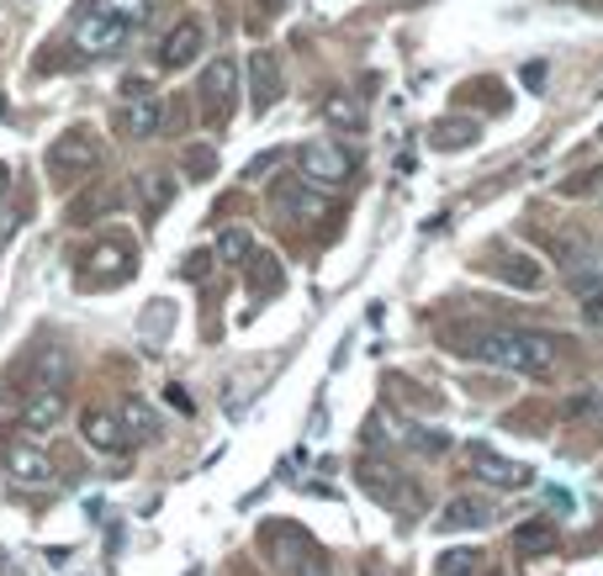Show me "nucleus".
<instances>
[{
    "label": "nucleus",
    "instance_id": "nucleus-1",
    "mask_svg": "<svg viewBox=\"0 0 603 576\" xmlns=\"http://www.w3.org/2000/svg\"><path fill=\"white\" fill-rule=\"evenodd\" d=\"M450 349L466 360L498 365V370H519V376H545L555 365V344L545 334H524V328H450Z\"/></svg>",
    "mask_w": 603,
    "mask_h": 576
},
{
    "label": "nucleus",
    "instance_id": "nucleus-2",
    "mask_svg": "<svg viewBox=\"0 0 603 576\" xmlns=\"http://www.w3.org/2000/svg\"><path fill=\"white\" fill-rule=\"evenodd\" d=\"M148 22H154V0H85L74 11V49L85 59L122 53Z\"/></svg>",
    "mask_w": 603,
    "mask_h": 576
},
{
    "label": "nucleus",
    "instance_id": "nucleus-3",
    "mask_svg": "<svg viewBox=\"0 0 603 576\" xmlns=\"http://www.w3.org/2000/svg\"><path fill=\"white\" fill-rule=\"evenodd\" d=\"M49 180L59 191H74L80 180H91L101 165V138L91 127H70V133H59V144L49 148Z\"/></svg>",
    "mask_w": 603,
    "mask_h": 576
},
{
    "label": "nucleus",
    "instance_id": "nucleus-4",
    "mask_svg": "<svg viewBox=\"0 0 603 576\" xmlns=\"http://www.w3.org/2000/svg\"><path fill=\"white\" fill-rule=\"evenodd\" d=\"M159 127H165V96L148 80H122L117 133H127V138H154Z\"/></svg>",
    "mask_w": 603,
    "mask_h": 576
},
{
    "label": "nucleus",
    "instance_id": "nucleus-5",
    "mask_svg": "<svg viewBox=\"0 0 603 576\" xmlns=\"http://www.w3.org/2000/svg\"><path fill=\"white\" fill-rule=\"evenodd\" d=\"M233 91H239V64L233 59H212L201 70V85H196V101H201V122L207 127H222L233 117Z\"/></svg>",
    "mask_w": 603,
    "mask_h": 576
},
{
    "label": "nucleus",
    "instance_id": "nucleus-6",
    "mask_svg": "<svg viewBox=\"0 0 603 576\" xmlns=\"http://www.w3.org/2000/svg\"><path fill=\"white\" fill-rule=\"evenodd\" d=\"M297 169H302V180L318 186V191H339V186H350L355 159H350V148H339V144H308L297 154Z\"/></svg>",
    "mask_w": 603,
    "mask_h": 576
},
{
    "label": "nucleus",
    "instance_id": "nucleus-7",
    "mask_svg": "<svg viewBox=\"0 0 603 576\" xmlns=\"http://www.w3.org/2000/svg\"><path fill=\"white\" fill-rule=\"evenodd\" d=\"M59 423H64V391H59V386L32 391L22 402V412H17V429H22L27 439H49V433H59Z\"/></svg>",
    "mask_w": 603,
    "mask_h": 576
},
{
    "label": "nucleus",
    "instance_id": "nucleus-8",
    "mask_svg": "<svg viewBox=\"0 0 603 576\" xmlns=\"http://www.w3.org/2000/svg\"><path fill=\"white\" fill-rule=\"evenodd\" d=\"M201 49H207V27L196 22V17H186V22H175L165 32V43H159V70H186V64L201 59Z\"/></svg>",
    "mask_w": 603,
    "mask_h": 576
},
{
    "label": "nucleus",
    "instance_id": "nucleus-9",
    "mask_svg": "<svg viewBox=\"0 0 603 576\" xmlns=\"http://www.w3.org/2000/svg\"><path fill=\"white\" fill-rule=\"evenodd\" d=\"M91 260H96V264L85 270V286L112 291V286H122V281L133 275V243H127V239H106Z\"/></svg>",
    "mask_w": 603,
    "mask_h": 576
},
{
    "label": "nucleus",
    "instance_id": "nucleus-10",
    "mask_svg": "<svg viewBox=\"0 0 603 576\" xmlns=\"http://www.w3.org/2000/svg\"><path fill=\"white\" fill-rule=\"evenodd\" d=\"M6 471H11V481L17 486H27V492H43V486H53V460L43 455V450H32V444H6Z\"/></svg>",
    "mask_w": 603,
    "mask_h": 576
},
{
    "label": "nucleus",
    "instance_id": "nucleus-11",
    "mask_svg": "<svg viewBox=\"0 0 603 576\" xmlns=\"http://www.w3.org/2000/svg\"><path fill=\"white\" fill-rule=\"evenodd\" d=\"M275 212L281 217H297V222H313V217L329 212V191H318V186H308L302 175L297 180H287V186H275Z\"/></svg>",
    "mask_w": 603,
    "mask_h": 576
},
{
    "label": "nucleus",
    "instance_id": "nucleus-12",
    "mask_svg": "<svg viewBox=\"0 0 603 576\" xmlns=\"http://www.w3.org/2000/svg\"><path fill=\"white\" fill-rule=\"evenodd\" d=\"M361 486L376 498V503H386V507L418 503V486H408V481L397 476L392 465H382V460H365V465H361Z\"/></svg>",
    "mask_w": 603,
    "mask_h": 576
},
{
    "label": "nucleus",
    "instance_id": "nucleus-13",
    "mask_svg": "<svg viewBox=\"0 0 603 576\" xmlns=\"http://www.w3.org/2000/svg\"><path fill=\"white\" fill-rule=\"evenodd\" d=\"M281 64H275V53L270 49H254L249 53V106L254 112H270L275 101H281Z\"/></svg>",
    "mask_w": 603,
    "mask_h": 576
},
{
    "label": "nucleus",
    "instance_id": "nucleus-14",
    "mask_svg": "<svg viewBox=\"0 0 603 576\" xmlns=\"http://www.w3.org/2000/svg\"><path fill=\"white\" fill-rule=\"evenodd\" d=\"M80 429H85V444L101 450V455H127V444H133V433L122 429L106 408H85L80 412Z\"/></svg>",
    "mask_w": 603,
    "mask_h": 576
},
{
    "label": "nucleus",
    "instance_id": "nucleus-15",
    "mask_svg": "<svg viewBox=\"0 0 603 576\" xmlns=\"http://www.w3.org/2000/svg\"><path fill=\"white\" fill-rule=\"evenodd\" d=\"M471 471H477L482 481H492V486H503V492H524V486L534 481L530 465H513V460L492 455V450H482V444L471 450Z\"/></svg>",
    "mask_w": 603,
    "mask_h": 576
},
{
    "label": "nucleus",
    "instance_id": "nucleus-16",
    "mask_svg": "<svg viewBox=\"0 0 603 576\" xmlns=\"http://www.w3.org/2000/svg\"><path fill=\"white\" fill-rule=\"evenodd\" d=\"M487 275H492V281H503V286H513V291H540V286H545L540 260H534V254H519V249L487 264Z\"/></svg>",
    "mask_w": 603,
    "mask_h": 576
},
{
    "label": "nucleus",
    "instance_id": "nucleus-17",
    "mask_svg": "<svg viewBox=\"0 0 603 576\" xmlns=\"http://www.w3.org/2000/svg\"><path fill=\"white\" fill-rule=\"evenodd\" d=\"M498 519L487 498H450L445 513H439V534H456V528H487Z\"/></svg>",
    "mask_w": 603,
    "mask_h": 576
},
{
    "label": "nucleus",
    "instance_id": "nucleus-18",
    "mask_svg": "<svg viewBox=\"0 0 603 576\" xmlns=\"http://www.w3.org/2000/svg\"><path fill=\"white\" fill-rule=\"evenodd\" d=\"M323 122L339 127V133H361L365 112H361V101L350 96V91H329V96H323Z\"/></svg>",
    "mask_w": 603,
    "mask_h": 576
},
{
    "label": "nucleus",
    "instance_id": "nucleus-19",
    "mask_svg": "<svg viewBox=\"0 0 603 576\" xmlns=\"http://www.w3.org/2000/svg\"><path fill=\"white\" fill-rule=\"evenodd\" d=\"M138 196H144V217H159L169 207V196H175V180H169L165 169H148L144 180H138Z\"/></svg>",
    "mask_w": 603,
    "mask_h": 576
},
{
    "label": "nucleus",
    "instance_id": "nucleus-20",
    "mask_svg": "<svg viewBox=\"0 0 603 576\" xmlns=\"http://www.w3.org/2000/svg\"><path fill=\"white\" fill-rule=\"evenodd\" d=\"M513 545H519L524 555H540V551H555V545H561V534H555V524H540V519H534V524L513 528Z\"/></svg>",
    "mask_w": 603,
    "mask_h": 576
},
{
    "label": "nucleus",
    "instance_id": "nucleus-21",
    "mask_svg": "<svg viewBox=\"0 0 603 576\" xmlns=\"http://www.w3.org/2000/svg\"><path fill=\"white\" fill-rule=\"evenodd\" d=\"M477 144V122L471 117H445L435 127V148H471Z\"/></svg>",
    "mask_w": 603,
    "mask_h": 576
},
{
    "label": "nucleus",
    "instance_id": "nucleus-22",
    "mask_svg": "<svg viewBox=\"0 0 603 576\" xmlns=\"http://www.w3.org/2000/svg\"><path fill=\"white\" fill-rule=\"evenodd\" d=\"M243 264H249V286H254V291H281V281H287L275 254H249Z\"/></svg>",
    "mask_w": 603,
    "mask_h": 576
},
{
    "label": "nucleus",
    "instance_id": "nucleus-23",
    "mask_svg": "<svg viewBox=\"0 0 603 576\" xmlns=\"http://www.w3.org/2000/svg\"><path fill=\"white\" fill-rule=\"evenodd\" d=\"M122 196H117V186H106V191H91V196H80L70 207V222H96V212H112Z\"/></svg>",
    "mask_w": 603,
    "mask_h": 576
},
{
    "label": "nucleus",
    "instance_id": "nucleus-24",
    "mask_svg": "<svg viewBox=\"0 0 603 576\" xmlns=\"http://www.w3.org/2000/svg\"><path fill=\"white\" fill-rule=\"evenodd\" d=\"M122 418H127V433H133V439H148V433L159 429L154 408H144L138 397H122Z\"/></svg>",
    "mask_w": 603,
    "mask_h": 576
},
{
    "label": "nucleus",
    "instance_id": "nucleus-25",
    "mask_svg": "<svg viewBox=\"0 0 603 576\" xmlns=\"http://www.w3.org/2000/svg\"><path fill=\"white\" fill-rule=\"evenodd\" d=\"M249 254H254V243H249V233H243V228H228V233H222V239H218V260H228V264H243V260H249Z\"/></svg>",
    "mask_w": 603,
    "mask_h": 576
},
{
    "label": "nucleus",
    "instance_id": "nucleus-26",
    "mask_svg": "<svg viewBox=\"0 0 603 576\" xmlns=\"http://www.w3.org/2000/svg\"><path fill=\"white\" fill-rule=\"evenodd\" d=\"M403 444L418 450V455H445V450H450V439H445V433H429V429H408L403 433Z\"/></svg>",
    "mask_w": 603,
    "mask_h": 576
},
{
    "label": "nucleus",
    "instance_id": "nucleus-27",
    "mask_svg": "<svg viewBox=\"0 0 603 576\" xmlns=\"http://www.w3.org/2000/svg\"><path fill=\"white\" fill-rule=\"evenodd\" d=\"M186 169H191V180H212V169H218V154L212 148H186Z\"/></svg>",
    "mask_w": 603,
    "mask_h": 576
},
{
    "label": "nucleus",
    "instance_id": "nucleus-28",
    "mask_svg": "<svg viewBox=\"0 0 603 576\" xmlns=\"http://www.w3.org/2000/svg\"><path fill=\"white\" fill-rule=\"evenodd\" d=\"M477 572V551H450L439 555V576H471Z\"/></svg>",
    "mask_w": 603,
    "mask_h": 576
},
{
    "label": "nucleus",
    "instance_id": "nucleus-29",
    "mask_svg": "<svg viewBox=\"0 0 603 576\" xmlns=\"http://www.w3.org/2000/svg\"><path fill=\"white\" fill-rule=\"evenodd\" d=\"M291 576H334V572H329V555H318V545H313V551H302L291 561Z\"/></svg>",
    "mask_w": 603,
    "mask_h": 576
},
{
    "label": "nucleus",
    "instance_id": "nucleus-30",
    "mask_svg": "<svg viewBox=\"0 0 603 576\" xmlns=\"http://www.w3.org/2000/svg\"><path fill=\"white\" fill-rule=\"evenodd\" d=\"M582 307V328H593V334H603V286L588 296V302H578Z\"/></svg>",
    "mask_w": 603,
    "mask_h": 576
},
{
    "label": "nucleus",
    "instance_id": "nucleus-31",
    "mask_svg": "<svg viewBox=\"0 0 603 576\" xmlns=\"http://www.w3.org/2000/svg\"><path fill=\"white\" fill-rule=\"evenodd\" d=\"M599 286H603V275H582V270H572V296H578V302H588Z\"/></svg>",
    "mask_w": 603,
    "mask_h": 576
},
{
    "label": "nucleus",
    "instance_id": "nucleus-32",
    "mask_svg": "<svg viewBox=\"0 0 603 576\" xmlns=\"http://www.w3.org/2000/svg\"><path fill=\"white\" fill-rule=\"evenodd\" d=\"M561 191H566V196H582V191H603V169H593L588 180H566Z\"/></svg>",
    "mask_w": 603,
    "mask_h": 576
},
{
    "label": "nucleus",
    "instance_id": "nucleus-33",
    "mask_svg": "<svg viewBox=\"0 0 603 576\" xmlns=\"http://www.w3.org/2000/svg\"><path fill=\"white\" fill-rule=\"evenodd\" d=\"M599 408V391H588V397H572V402H566V418H578V412H593Z\"/></svg>",
    "mask_w": 603,
    "mask_h": 576
},
{
    "label": "nucleus",
    "instance_id": "nucleus-34",
    "mask_svg": "<svg viewBox=\"0 0 603 576\" xmlns=\"http://www.w3.org/2000/svg\"><path fill=\"white\" fill-rule=\"evenodd\" d=\"M17 222H22V217H17L11 207H6V201H0V243L11 239V233H17Z\"/></svg>",
    "mask_w": 603,
    "mask_h": 576
},
{
    "label": "nucleus",
    "instance_id": "nucleus-35",
    "mask_svg": "<svg viewBox=\"0 0 603 576\" xmlns=\"http://www.w3.org/2000/svg\"><path fill=\"white\" fill-rule=\"evenodd\" d=\"M207 270H212V254H191V260H186V275H191V281H201Z\"/></svg>",
    "mask_w": 603,
    "mask_h": 576
},
{
    "label": "nucleus",
    "instance_id": "nucleus-36",
    "mask_svg": "<svg viewBox=\"0 0 603 576\" xmlns=\"http://www.w3.org/2000/svg\"><path fill=\"white\" fill-rule=\"evenodd\" d=\"M524 85L540 91V85H545V64H524Z\"/></svg>",
    "mask_w": 603,
    "mask_h": 576
},
{
    "label": "nucleus",
    "instance_id": "nucleus-37",
    "mask_svg": "<svg viewBox=\"0 0 603 576\" xmlns=\"http://www.w3.org/2000/svg\"><path fill=\"white\" fill-rule=\"evenodd\" d=\"M275 159H281V154H260V159H254V165H249V180H260V175H266V169L275 165Z\"/></svg>",
    "mask_w": 603,
    "mask_h": 576
},
{
    "label": "nucleus",
    "instance_id": "nucleus-38",
    "mask_svg": "<svg viewBox=\"0 0 603 576\" xmlns=\"http://www.w3.org/2000/svg\"><path fill=\"white\" fill-rule=\"evenodd\" d=\"M6 196H11V169L0 165V201H6Z\"/></svg>",
    "mask_w": 603,
    "mask_h": 576
},
{
    "label": "nucleus",
    "instance_id": "nucleus-39",
    "mask_svg": "<svg viewBox=\"0 0 603 576\" xmlns=\"http://www.w3.org/2000/svg\"><path fill=\"white\" fill-rule=\"evenodd\" d=\"M254 6H260V11H275V0H254Z\"/></svg>",
    "mask_w": 603,
    "mask_h": 576
}]
</instances>
